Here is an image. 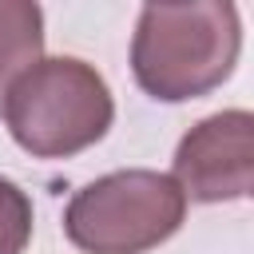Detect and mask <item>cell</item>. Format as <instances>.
Listing matches in <instances>:
<instances>
[{
	"label": "cell",
	"instance_id": "3",
	"mask_svg": "<svg viewBox=\"0 0 254 254\" xmlns=\"http://www.w3.org/2000/svg\"><path fill=\"white\" fill-rule=\"evenodd\" d=\"M187 198L163 171L127 167L91 179L64 206V234L83 254H147L179 234Z\"/></svg>",
	"mask_w": 254,
	"mask_h": 254
},
{
	"label": "cell",
	"instance_id": "1",
	"mask_svg": "<svg viewBox=\"0 0 254 254\" xmlns=\"http://www.w3.org/2000/svg\"><path fill=\"white\" fill-rule=\"evenodd\" d=\"M242 52L238 8L226 0L143 4L131 36L135 83L159 103H187L222 87Z\"/></svg>",
	"mask_w": 254,
	"mask_h": 254
},
{
	"label": "cell",
	"instance_id": "5",
	"mask_svg": "<svg viewBox=\"0 0 254 254\" xmlns=\"http://www.w3.org/2000/svg\"><path fill=\"white\" fill-rule=\"evenodd\" d=\"M44 60V8L32 0H0V111L8 87Z\"/></svg>",
	"mask_w": 254,
	"mask_h": 254
},
{
	"label": "cell",
	"instance_id": "6",
	"mask_svg": "<svg viewBox=\"0 0 254 254\" xmlns=\"http://www.w3.org/2000/svg\"><path fill=\"white\" fill-rule=\"evenodd\" d=\"M32 242V198L20 183L0 175V254H24Z\"/></svg>",
	"mask_w": 254,
	"mask_h": 254
},
{
	"label": "cell",
	"instance_id": "4",
	"mask_svg": "<svg viewBox=\"0 0 254 254\" xmlns=\"http://www.w3.org/2000/svg\"><path fill=\"white\" fill-rule=\"evenodd\" d=\"M171 179L187 202H238L254 190V115L242 107L198 119L175 147Z\"/></svg>",
	"mask_w": 254,
	"mask_h": 254
},
{
	"label": "cell",
	"instance_id": "2",
	"mask_svg": "<svg viewBox=\"0 0 254 254\" xmlns=\"http://www.w3.org/2000/svg\"><path fill=\"white\" fill-rule=\"evenodd\" d=\"M4 123L16 147L36 159H71L95 147L115 119L107 79L75 56H44L4 95Z\"/></svg>",
	"mask_w": 254,
	"mask_h": 254
}]
</instances>
